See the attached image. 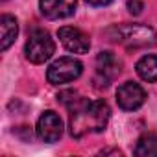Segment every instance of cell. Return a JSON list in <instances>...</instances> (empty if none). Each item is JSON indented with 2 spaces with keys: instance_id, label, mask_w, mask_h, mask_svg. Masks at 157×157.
<instances>
[{
  "instance_id": "8fae6325",
  "label": "cell",
  "mask_w": 157,
  "mask_h": 157,
  "mask_svg": "<svg viewBox=\"0 0 157 157\" xmlns=\"http://www.w3.org/2000/svg\"><path fill=\"white\" fill-rule=\"evenodd\" d=\"M135 68H137V74L144 82H150V83L157 82V56L148 54V56L140 57Z\"/></svg>"
},
{
  "instance_id": "8992f818",
  "label": "cell",
  "mask_w": 157,
  "mask_h": 157,
  "mask_svg": "<svg viewBox=\"0 0 157 157\" xmlns=\"http://www.w3.org/2000/svg\"><path fill=\"white\" fill-rule=\"evenodd\" d=\"M144 102H146V93L135 82H126L117 89V104L124 111H135Z\"/></svg>"
},
{
  "instance_id": "6da1fadb",
  "label": "cell",
  "mask_w": 157,
  "mask_h": 157,
  "mask_svg": "<svg viewBox=\"0 0 157 157\" xmlns=\"http://www.w3.org/2000/svg\"><path fill=\"white\" fill-rule=\"evenodd\" d=\"M111 111L104 100H80L70 109V135L80 139L89 133H100L109 122Z\"/></svg>"
},
{
  "instance_id": "52a82bcc",
  "label": "cell",
  "mask_w": 157,
  "mask_h": 157,
  "mask_svg": "<svg viewBox=\"0 0 157 157\" xmlns=\"http://www.w3.org/2000/svg\"><path fill=\"white\" fill-rule=\"evenodd\" d=\"M37 137L43 142H56L63 135V120L54 111H44L37 120Z\"/></svg>"
},
{
  "instance_id": "5bb4252c",
  "label": "cell",
  "mask_w": 157,
  "mask_h": 157,
  "mask_svg": "<svg viewBox=\"0 0 157 157\" xmlns=\"http://www.w3.org/2000/svg\"><path fill=\"white\" fill-rule=\"evenodd\" d=\"M144 10V2L142 0H128V11L131 15H140Z\"/></svg>"
},
{
  "instance_id": "3957f363",
  "label": "cell",
  "mask_w": 157,
  "mask_h": 157,
  "mask_svg": "<svg viewBox=\"0 0 157 157\" xmlns=\"http://www.w3.org/2000/svg\"><path fill=\"white\" fill-rule=\"evenodd\" d=\"M56 52V43L54 39L50 37L48 32L41 30V28H35L28 41H26V46H24V54H26V59L35 63V65H41L44 61H48Z\"/></svg>"
},
{
  "instance_id": "4fadbf2b",
  "label": "cell",
  "mask_w": 157,
  "mask_h": 157,
  "mask_svg": "<svg viewBox=\"0 0 157 157\" xmlns=\"http://www.w3.org/2000/svg\"><path fill=\"white\" fill-rule=\"evenodd\" d=\"M80 100H82V98L78 96V93H76V91H70V89H68V91H63V93L57 94V102H61V104L67 105L68 109H72Z\"/></svg>"
},
{
  "instance_id": "7a4b0ae2",
  "label": "cell",
  "mask_w": 157,
  "mask_h": 157,
  "mask_svg": "<svg viewBox=\"0 0 157 157\" xmlns=\"http://www.w3.org/2000/svg\"><path fill=\"white\" fill-rule=\"evenodd\" d=\"M111 43L124 44L128 48H144L157 43V33L150 26L142 24H117L105 30Z\"/></svg>"
},
{
  "instance_id": "5b68a950",
  "label": "cell",
  "mask_w": 157,
  "mask_h": 157,
  "mask_svg": "<svg viewBox=\"0 0 157 157\" xmlns=\"http://www.w3.org/2000/svg\"><path fill=\"white\" fill-rule=\"evenodd\" d=\"M94 68V83L98 89H102L118 78V74L122 72V63L113 52H100L96 56Z\"/></svg>"
},
{
  "instance_id": "7c38bea8",
  "label": "cell",
  "mask_w": 157,
  "mask_h": 157,
  "mask_svg": "<svg viewBox=\"0 0 157 157\" xmlns=\"http://www.w3.org/2000/svg\"><path fill=\"white\" fill-rule=\"evenodd\" d=\"M137 157H155L157 155V135L155 133H144L139 137L135 146Z\"/></svg>"
},
{
  "instance_id": "9a60e30c",
  "label": "cell",
  "mask_w": 157,
  "mask_h": 157,
  "mask_svg": "<svg viewBox=\"0 0 157 157\" xmlns=\"http://www.w3.org/2000/svg\"><path fill=\"white\" fill-rule=\"evenodd\" d=\"M87 2H89L91 6H96V8H100V6H107V4H111L113 0H87Z\"/></svg>"
},
{
  "instance_id": "ba28073f",
  "label": "cell",
  "mask_w": 157,
  "mask_h": 157,
  "mask_svg": "<svg viewBox=\"0 0 157 157\" xmlns=\"http://www.w3.org/2000/svg\"><path fill=\"white\" fill-rule=\"evenodd\" d=\"M57 35H59L61 44H63L68 52H74V54H87L89 48H91L89 35L83 33L80 28L63 26V28H59Z\"/></svg>"
},
{
  "instance_id": "9c48e42d",
  "label": "cell",
  "mask_w": 157,
  "mask_h": 157,
  "mask_svg": "<svg viewBox=\"0 0 157 157\" xmlns=\"http://www.w3.org/2000/svg\"><path fill=\"white\" fill-rule=\"evenodd\" d=\"M78 0H39L41 13L50 21H59L74 15Z\"/></svg>"
},
{
  "instance_id": "30bf717a",
  "label": "cell",
  "mask_w": 157,
  "mask_h": 157,
  "mask_svg": "<svg viewBox=\"0 0 157 157\" xmlns=\"http://www.w3.org/2000/svg\"><path fill=\"white\" fill-rule=\"evenodd\" d=\"M17 33H19V24L15 17L11 15L0 17V50L6 52L17 39Z\"/></svg>"
},
{
  "instance_id": "277c9868",
  "label": "cell",
  "mask_w": 157,
  "mask_h": 157,
  "mask_svg": "<svg viewBox=\"0 0 157 157\" xmlns=\"http://www.w3.org/2000/svg\"><path fill=\"white\" fill-rule=\"evenodd\" d=\"M82 72H83L82 61H78L74 57H59L48 67L46 78L52 85H63V83H70L78 80L82 76Z\"/></svg>"
}]
</instances>
